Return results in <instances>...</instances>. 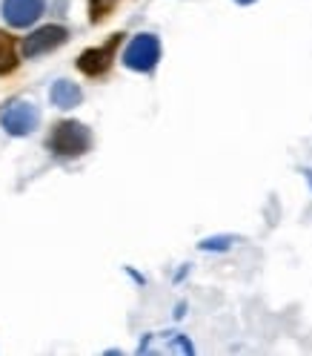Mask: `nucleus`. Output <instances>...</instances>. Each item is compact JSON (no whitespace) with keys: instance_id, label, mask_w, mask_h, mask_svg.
<instances>
[{"instance_id":"f257e3e1","label":"nucleus","mask_w":312,"mask_h":356,"mask_svg":"<svg viewBox=\"0 0 312 356\" xmlns=\"http://www.w3.org/2000/svg\"><path fill=\"white\" fill-rule=\"evenodd\" d=\"M46 147L58 159H78L92 147V132L80 121H58L46 138Z\"/></svg>"},{"instance_id":"f03ea898","label":"nucleus","mask_w":312,"mask_h":356,"mask_svg":"<svg viewBox=\"0 0 312 356\" xmlns=\"http://www.w3.org/2000/svg\"><path fill=\"white\" fill-rule=\"evenodd\" d=\"M158 60H161V43L155 35H146V32L132 38V43L123 52V66H129L135 72H152L158 66Z\"/></svg>"},{"instance_id":"7ed1b4c3","label":"nucleus","mask_w":312,"mask_h":356,"mask_svg":"<svg viewBox=\"0 0 312 356\" xmlns=\"http://www.w3.org/2000/svg\"><path fill=\"white\" fill-rule=\"evenodd\" d=\"M37 124H40V113L29 101H12L3 113H0V127L15 138L32 136V132L37 129Z\"/></svg>"},{"instance_id":"20e7f679","label":"nucleus","mask_w":312,"mask_h":356,"mask_svg":"<svg viewBox=\"0 0 312 356\" xmlns=\"http://www.w3.org/2000/svg\"><path fill=\"white\" fill-rule=\"evenodd\" d=\"M66 38H69L66 26H58V24L40 26V29H35L29 38H24V43H20V52H24V58L46 55V52H55L58 47H63Z\"/></svg>"},{"instance_id":"39448f33","label":"nucleus","mask_w":312,"mask_h":356,"mask_svg":"<svg viewBox=\"0 0 312 356\" xmlns=\"http://www.w3.org/2000/svg\"><path fill=\"white\" fill-rule=\"evenodd\" d=\"M121 38H123V35H112V38L103 43V47H95V49L80 52V58H78V70H80L83 75H89V78H101V75H106V72H109V66H112V60H115V49H118Z\"/></svg>"},{"instance_id":"423d86ee","label":"nucleus","mask_w":312,"mask_h":356,"mask_svg":"<svg viewBox=\"0 0 312 356\" xmlns=\"http://www.w3.org/2000/svg\"><path fill=\"white\" fill-rule=\"evenodd\" d=\"M46 9V0H3V17L15 29H26Z\"/></svg>"},{"instance_id":"0eeeda50","label":"nucleus","mask_w":312,"mask_h":356,"mask_svg":"<svg viewBox=\"0 0 312 356\" xmlns=\"http://www.w3.org/2000/svg\"><path fill=\"white\" fill-rule=\"evenodd\" d=\"M49 98H52V104L58 109H72V106H78L83 101V92H80V86L72 83V81H55Z\"/></svg>"},{"instance_id":"6e6552de","label":"nucleus","mask_w":312,"mask_h":356,"mask_svg":"<svg viewBox=\"0 0 312 356\" xmlns=\"http://www.w3.org/2000/svg\"><path fill=\"white\" fill-rule=\"evenodd\" d=\"M17 55H15V38L9 32H0V75L15 72Z\"/></svg>"},{"instance_id":"1a4fd4ad","label":"nucleus","mask_w":312,"mask_h":356,"mask_svg":"<svg viewBox=\"0 0 312 356\" xmlns=\"http://www.w3.org/2000/svg\"><path fill=\"white\" fill-rule=\"evenodd\" d=\"M118 0H89V20L92 24H101L103 17H109V12L115 9Z\"/></svg>"},{"instance_id":"9d476101","label":"nucleus","mask_w":312,"mask_h":356,"mask_svg":"<svg viewBox=\"0 0 312 356\" xmlns=\"http://www.w3.org/2000/svg\"><path fill=\"white\" fill-rule=\"evenodd\" d=\"M232 244V238L229 236H218V238H207V241H200V248L204 250H227Z\"/></svg>"},{"instance_id":"9b49d317","label":"nucleus","mask_w":312,"mask_h":356,"mask_svg":"<svg viewBox=\"0 0 312 356\" xmlns=\"http://www.w3.org/2000/svg\"><path fill=\"white\" fill-rule=\"evenodd\" d=\"M306 178H309V181H312V170H306Z\"/></svg>"},{"instance_id":"f8f14e48","label":"nucleus","mask_w":312,"mask_h":356,"mask_svg":"<svg viewBox=\"0 0 312 356\" xmlns=\"http://www.w3.org/2000/svg\"><path fill=\"white\" fill-rule=\"evenodd\" d=\"M238 3H252V0H238Z\"/></svg>"}]
</instances>
